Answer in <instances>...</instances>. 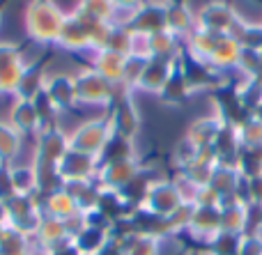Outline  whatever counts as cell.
Instances as JSON below:
<instances>
[{"instance_id": "1", "label": "cell", "mask_w": 262, "mask_h": 255, "mask_svg": "<svg viewBox=\"0 0 262 255\" xmlns=\"http://www.w3.org/2000/svg\"><path fill=\"white\" fill-rule=\"evenodd\" d=\"M237 255H262V239L258 235H242L239 242V251Z\"/></svg>"}]
</instances>
